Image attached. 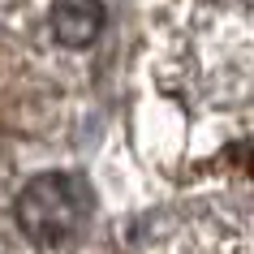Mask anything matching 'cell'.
I'll use <instances>...</instances> for the list:
<instances>
[{
	"instance_id": "cell-1",
	"label": "cell",
	"mask_w": 254,
	"mask_h": 254,
	"mask_svg": "<svg viewBox=\"0 0 254 254\" xmlns=\"http://www.w3.org/2000/svg\"><path fill=\"white\" fill-rule=\"evenodd\" d=\"M9 215L30 246L61 250L82 233L91 215V186L78 173H35L13 194Z\"/></svg>"
},
{
	"instance_id": "cell-2",
	"label": "cell",
	"mask_w": 254,
	"mask_h": 254,
	"mask_svg": "<svg viewBox=\"0 0 254 254\" xmlns=\"http://www.w3.org/2000/svg\"><path fill=\"white\" fill-rule=\"evenodd\" d=\"M147 254H254V233L224 220H198L177 228L173 237L155 241Z\"/></svg>"
},
{
	"instance_id": "cell-3",
	"label": "cell",
	"mask_w": 254,
	"mask_h": 254,
	"mask_svg": "<svg viewBox=\"0 0 254 254\" xmlns=\"http://www.w3.org/2000/svg\"><path fill=\"white\" fill-rule=\"evenodd\" d=\"M108 26L104 0H48V35L61 52H86Z\"/></svg>"
}]
</instances>
